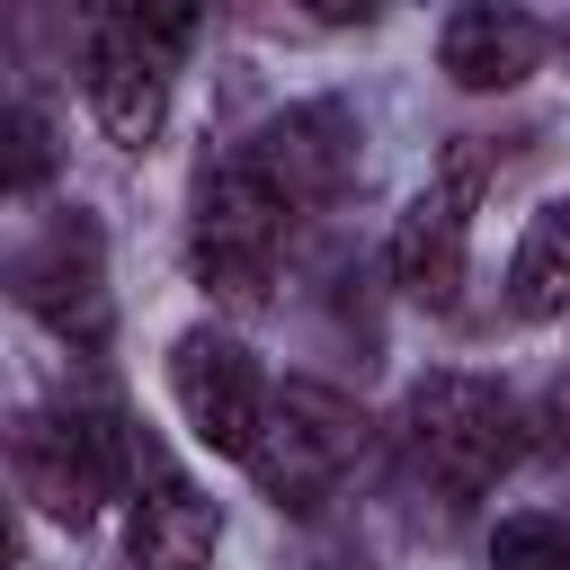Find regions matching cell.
<instances>
[{"mask_svg":"<svg viewBox=\"0 0 570 570\" xmlns=\"http://www.w3.org/2000/svg\"><path fill=\"white\" fill-rule=\"evenodd\" d=\"M169 392H178L196 445L249 463V445H258V428H267V374H258V356H249L240 338L187 330V338L169 347Z\"/></svg>","mask_w":570,"mask_h":570,"instance_id":"cell-7","label":"cell"},{"mask_svg":"<svg viewBox=\"0 0 570 570\" xmlns=\"http://www.w3.org/2000/svg\"><path fill=\"white\" fill-rule=\"evenodd\" d=\"M45 178H53V134H45V116L18 107V98H0V196H27V187H45Z\"/></svg>","mask_w":570,"mask_h":570,"instance_id":"cell-14","label":"cell"},{"mask_svg":"<svg viewBox=\"0 0 570 570\" xmlns=\"http://www.w3.org/2000/svg\"><path fill=\"white\" fill-rule=\"evenodd\" d=\"M481 178H490V151L481 142H454L445 169L410 196V214L392 223V276L410 303L445 312L463 294V258H472V205H481Z\"/></svg>","mask_w":570,"mask_h":570,"instance_id":"cell-6","label":"cell"},{"mask_svg":"<svg viewBox=\"0 0 570 570\" xmlns=\"http://www.w3.org/2000/svg\"><path fill=\"white\" fill-rule=\"evenodd\" d=\"M490 570H570V508H517V517H499Z\"/></svg>","mask_w":570,"mask_h":570,"instance_id":"cell-13","label":"cell"},{"mask_svg":"<svg viewBox=\"0 0 570 570\" xmlns=\"http://www.w3.org/2000/svg\"><path fill=\"white\" fill-rule=\"evenodd\" d=\"M410 454H419V472L463 508V499L499 490V472L525 454L517 401H508L490 374H428V383L410 392Z\"/></svg>","mask_w":570,"mask_h":570,"instance_id":"cell-1","label":"cell"},{"mask_svg":"<svg viewBox=\"0 0 570 570\" xmlns=\"http://www.w3.org/2000/svg\"><path fill=\"white\" fill-rule=\"evenodd\" d=\"M285 214H312V205H338L347 178H356V116L338 98H312V107H285L249 151H240Z\"/></svg>","mask_w":570,"mask_h":570,"instance_id":"cell-9","label":"cell"},{"mask_svg":"<svg viewBox=\"0 0 570 570\" xmlns=\"http://www.w3.org/2000/svg\"><path fill=\"white\" fill-rule=\"evenodd\" d=\"M9 294H18L53 338H71V347H107L116 303H107V249H98L89 223H53L45 240H27V249L9 258Z\"/></svg>","mask_w":570,"mask_h":570,"instance_id":"cell-8","label":"cell"},{"mask_svg":"<svg viewBox=\"0 0 570 570\" xmlns=\"http://www.w3.org/2000/svg\"><path fill=\"white\" fill-rule=\"evenodd\" d=\"M543 445L570 454V374H552V392H543Z\"/></svg>","mask_w":570,"mask_h":570,"instance_id":"cell-15","label":"cell"},{"mask_svg":"<svg viewBox=\"0 0 570 570\" xmlns=\"http://www.w3.org/2000/svg\"><path fill=\"white\" fill-rule=\"evenodd\" d=\"M142 499H134V570H205L214 561V499L160 463H142Z\"/></svg>","mask_w":570,"mask_h":570,"instance_id":"cell-11","label":"cell"},{"mask_svg":"<svg viewBox=\"0 0 570 570\" xmlns=\"http://www.w3.org/2000/svg\"><path fill=\"white\" fill-rule=\"evenodd\" d=\"M196 36V9H98L89 27V107L107 142L142 151L169 116V62Z\"/></svg>","mask_w":570,"mask_h":570,"instance_id":"cell-2","label":"cell"},{"mask_svg":"<svg viewBox=\"0 0 570 570\" xmlns=\"http://www.w3.org/2000/svg\"><path fill=\"white\" fill-rule=\"evenodd\" d=\"M276 249H285V205H276V187H267L249 160L205 169V187H196V223H187V258H196L205 294H223V303H258L267 276H276Z\"/></svg>","mask_w":570,"mask_h":570,"instance_id":"cell-5","label":"cell"},{"mask_svg":"<svg viewBox=\"0 0 570 570\" xmlns=\"http://www.w3.org/2000/svg\"><path fill=\"white\" fill-rule=\"evenodd\" d=\"M0 570H9V517H0Z\"/></svg>","mask_w":570,"mask_h":570,"instance_id":"cell-16","label":"cell"},{"mask_svg":"<svg viewBox=\"0 0 570 570\" xmlns=\"http://www.w3.org/2000/svg\"><path fill=\"white\" fill-rule=\"evenodd\" d=\"M436 62H445V80H454V89H517V80L543 62V27H534L525 9L472 0V9H454V18H445Z\"/></svg>","mask_w":570,"mask_h":570,"instance_id":"cell-10","label":"cell"},{"mask_svg":"<svg viewBox=\"0 0 570 570\" xmlns=\"http://www.w3.org/2000/svg\"><path fill=\"white\" fill-rule=\"evenodd\" d=\"M508 303H517V321L570 312V196L534 205V223H525V240L508 258Z\"/></svg>","mask_w":570,"mask_h":570,"instance_id":"cell-12","label":"cell"},{"mask_svg":"<svg viewBox=\"0 0 570 570\" xmlns=\"http://www.w3.org/2000/svg\"><path fill=\"white\" fill-rule=\"evenodd\" d=\"M125 463L134 454H125V428L107 410H27V419H9V472L62 525H89L116 499Z\"/></svg>","mask_w":570,"mask_h":570,"instance_id":"cell-3","label":"cell"},{"mask_svg":"<svg viewBox=\"0 0 570 570\" xmlns=\"http://www.w3.org/2000/svg\"><path fill=\"white\" fill-rule=\"evenodd\" d=\"M356 454H365V419H356L347 392H330V383H285V392H267V428H258V445H249V472H258V490H267L276 508H321V499L347 481Z\"/></svg>","mask_w":570,"mask_h":570,"instance_id":"cell-4","label":"cell"}]
</instances>
